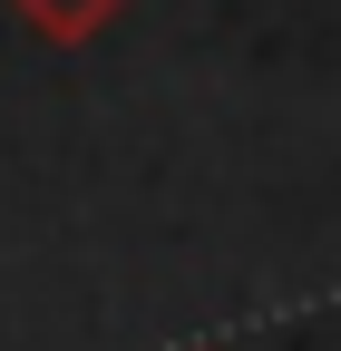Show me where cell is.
I'll list each match as a JSON object with an SVG mask.
<instances>
[{
  "label": "cell",
  "mask_w": 341,
  "mask_h": 351,
  "mask_svg": "<svg viewBox=\"0 0 341 351\" xmlns=\"http://www.w3.org/2000/svg\"><path fill=\"white\" fill-rule=\"evenodd\" d=\"M10 20H29V39H49V49H88V39L127 10V0H0Z\"/></svg>",
  "instance_id": "obj_1"
}]
</instances>
